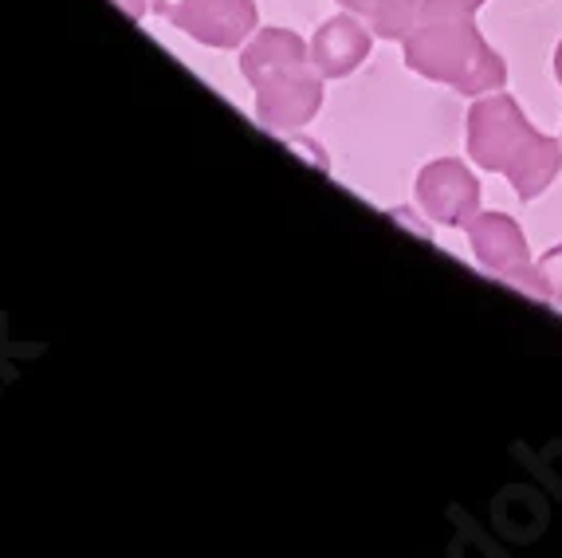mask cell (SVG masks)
Listing matches in <instances>:
<instances>
[{"label":"cell","instance_id":"1","mask_svg":"<svg viewBox=\"0 0 562 558\" xmlns=\"http://www.w3.org/2000/svg\"><path fill=\"white\" fill-rule=\"evenodd\" d=\"M487 0H422V12L402 40L405 67L472 99L499 91L507 64L472 20Z\"/></svg>","mask_w":562,"mask_h":558},{"label":"cell","instance_id":"2","mask_svg":"<svg viewBox=\"0 0 562 558\" xmlns=\"http://www.w3.org/2000/svg\"><path fill=\"white\" fill-rule=\"evenodd\" d=\"M469 158L487 174H504L524 201L551 189L562 169V138H547L504 91L480 94L469 111Z\"/></svg>","mask_w":562,"mask_h":558},{"label":"cell","instance_id":"3","mask_svg":"<svg viewBox=\"0 0 562 558\" xmlns=\"http://www.w3.org/2000/svg\"><path fill=\"white\" fill-rule=\"evenodd\" d=\"M469 244L476 264L487 276L504 279L512 288L547 303L543 279H539V268L531 264V252H527V236L519 228V221H512L507 213H476L469 221Z\"/></svg>","mask_w":562,"mask_h":558},{"label":"cell","instance_id":"4","mask_svg":"<svg viewBox=\"0 0 562 558\" xmlns=\"http://www.w3.org/2000/svg\"><path fill=\"white\" fill-rule=\"evenodd\" d=\"M323 107V71L315 64H291L256 83V119L268 131H300Z\"/></svg>","mask_w":562,"mask_h":558},{"label":"cell","instance_id":"5","mask_svg":"<svg viewBox=\"0 0 562 558\" xmlns=\"http://www.w3.org/2000/svg\"><path fill=\"white\" fill-rule=\"evenodd\" d=\"M417 205L441 228H469L480 213V181L460 158H437L417 174Z\"/></svg>","mask_w":562,"mask_h":558},{"label":"cell","instance_id":"6","mask_svg":"<svg viewBox=\"0 0 562 558\" xmlns=\"http://www.w3.org/2000/svg\"><path fill=\"white\" fill-rule=\"evenodd\" d=\"M256 24H260L256 0H189L178 20V29L189 32L198 44L225 47V52L240 47L256 32Z\"/></svg>","mask_w":562,"mask_h":558},{"label":"cell","instance_id":"7","mask_svg":"<svg viewBox=\"0 0 562 558\" xmlns=\"http://www.w3.org/2000/svg\"><path fill=\"white\" fill-rule=\"evenodd\" d=\"M370 52H374V32L355 12H342V16L327 20L311 36V64L319 67L323 79H347L355 67L366 64Z\"/></svg>","mask_w":562,"mask_h":558},{"label":"cell","instance_id":"8","mask_svg":"<svg viewBox=\"0 0 562 558\" xmlns=\"http://www.w3.org/2000/svg\"><path fill=\"white\" fill-rule=\"evenodd\" d=\"M307 59H311V44H303V36H295L288 29H263L244 44L240 75L256 87L263 75H272L291 64H307Z\"/></svg>","mask_w":562,"mask_h":558},{"label":"cell","instance_id":"9","mask_svg":"<svg viewBox=\"0 0 562 558\" xmlns=\"http://www.w3.org/2000/svg\"><path fill=\"white\" fill-rule=\"evenodd\" d=\"M338 4L362 16L378 40H405L422 12V0H338Z\"/></svg>","mask_w":562,"mask_h":558},{"label":"cell","instance_id":"10","mask_svg":"<svg viewBox=\"0 0 562 558\" xmlns=\"http://www.w3.org/2000/svg\"><path fill=\"white\" fill-rule=\"evenodd\" d=\"M539 279H543V291H547V303H559L562 308V244L551 252H543L539 256Z\"/></svg>","mask_w":562,"mask_h":558},{"label":"cell","instance_id":"11","mask_svg":"<svg viewBox=\"0 0 562 558\" xmlns=\"http://www.w3.org/2000/svg\"><path fill=\"white\" fill-rule=\"evenodd\" d=\"M186 4L189 0H150V9L158 12L161 20H169V24H178L181 12H186Z\"/></svg>","mask_w":562,"mask_h":558},{"label":"cell","instance_id":"12","mask_svg":"<svg viewBox=\"0 0 562 558\" xmlns=\"http://www.w3.org/2000/svg\"><path fill=\"white\" fill-rule=\"evenodd\" d=\"M114 4H119V9L126 12L131 20H142V16H146V4H150V0H114Z\"/></svg>","mask_w":562,"mask_h":558},{"label":"cell","instance_id":"13","mask_svg":"<svg viewBox=\"0 0 562 558\" xmlns=\"http://www.w3.org/2000/svg\"><path fill=\"white\" fill-rule=\"evenodd\" d=\"M554 75H559V83H562V44L554 47Z\"/></svg>","mask_w":562,"mask_h":558}]
</instances>
